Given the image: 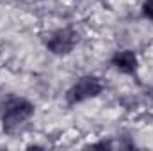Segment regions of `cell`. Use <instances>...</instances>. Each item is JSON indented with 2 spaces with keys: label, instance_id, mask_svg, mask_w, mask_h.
Listing matches in <instances>:
<instances>
[{
  "label": "cell",
  "instance_id": "obj_1",
  "mask_svg": "<svg viewBox=\"0 0 153 151\" xmlns=\"http://www.w3.org/2000/svg\"><path fill=\"white\" fill-rule=\"evenodd\" d=\"M36 112L34 103L22 96H9L0 105V123L5 133H16Z\"/></svg>",
  "mask_w": 153,
  "mask_h": 151
},
{
  "label": "cell",
  "instance_id": "obj_2",
  "mask_svg": "<svg viewBox=\"0 0 153 151\" xmlns=\"http://www.w3.org/2000/svg\"><path fill=\"white\" fill-rule=\"evenodd\" d=\"M103 93V82L94 75H84L76 80L75 84L66 93L68 105H78L91 98H96Z\"/></svg>",
  "mask_w": 153,
  "mask_h": 151
},
{
  "label": "cell",
  "instance_id": "obj_3",
  "mask_svg": "<svg viewBox=\"0 0 153 151\" xmlns=\"http://www.w3.org/2000/svg\"><path fill=\"white\" fill-rule=\"evenodd\" d=\"M76 44H78V32L71 27H62L53 30L45 41L46 50L53 55H68L75 50Z\"/></svg>",
  "mask_w": 153,
  "mask_h": 151
},
{
  "label": "cell",
  "instance_id": "obj_4",
  "mask_svg": "<svg viewBox=\"0 0 153 151\" xmlns=\"http://www.w3.org/2000/svg\"><path fill=\"white\" fill-rule=\"evenodd\" d=\"M111 64L123 75H135L139 68V59L134 50H117L111 57Z\"/></svg>",
  "mask_w": 153,
  "mask_h": 151
},
{
  "label": "cell",
  "instance_id": "obj_5",
  "mask_svg": "<svg viewBox=\"0 0 153 151\" xmlns=\"http://www.w3.org/2000/svg\"><path fill=\"white\" fill-rule=\"evenodd\" d=\"M141 13L146 20L153 21V0H144L143 2V7H141Z\"/></svg>",
  "mask_w": 153,
  "mask_h": 151
},
{
  "label": "cell",
  "instance_id": "obj_6",
  "mask_svg": "<svg viewBox=\"0 0 153 151\" xmlns=\"http://www.w3.org/2000/svg\"><path fill=\"white\" fill-rule=\"evenodd\" d=\"M89 148H102V150H111L112 144L111 142H96V144H91Z\"/></svg>",
  "mask_w": 153,
  "mask_h": 151
}]
</instances>
